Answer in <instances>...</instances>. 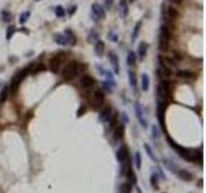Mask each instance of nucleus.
<instances>
[{
	"mask_svg": "<svg viewBox=\"0 0 206 193\" xmlns=\"http://www.w3.org/2000/svg\"><path fill=\"white\" fill-rule=\"evenodd\" d=\"M94 49H95V53H97L98 57H102L103 53H104V43H103V41H101V40H98L97 43H95Z\"/></svg>",
	"mask_w": 206,
	"mask_h": 193,
	"instance_id": "a211bd4d",
	"label": "nucleus"
},
{
	"mask_svg": "<svg viewBox=\"0 0 206 193\" xmlns=\"http://www.w3.org/2000/svg\"><path fill=\"white\" fill-rule=\"evenodd\" d=\"M168 14H169V17L171 19H175V18H178V16H179V12L178 9L175 7H169V10H168Z\"/></svg>",
	"mask_w": 206,
	"mask_h": 193,
	"instance_id": "cd10ccee",
	"label": "nucleus"
},
{
	"mask_svg": "<svg viewBox=\"0 0 206 193\" xmlns=\"http://www.w3.org/2000/svg\"><path fill=\"white\" fill-rule=\"evenodd\" d=\"M8 95H9V88H4V89H3V91L0 93V102L4 103L5 100H7Z\"/></svg>",
	"mask_w": 206,
	"mask_h": 193,
	"instance_id": "c756f323",
	"label": "nucleus"
},
{
	"mask_svg": "<svg viewBox=\"0 0 206 193\" xmlns=\"http://www.w3.org/2000/svg\"><path fill=\"white\" fill-rule=\"evenodd\" d=\"M130 191H131L130 183H122L119 187V193H130Z\"/></svg>",
	"mask_w": 206,
	"mask_h": 193,
	"instance_id": "5701e85b",
	"label": "nucleus"
},
{
	"mask_svg": "<svg viewBox=\"0 0 206 193\" xmlns=\"http://www.w3.org/2000/svg\"><path fill=\"white\" fill-rule=\"evenodd\" d=\"M146 53H147V45H146L144 43H141V44H139V48H138V54H139V58H141V59L144 58Z\"/></svg>",
	"mask_w": 206,
	"mask_h": 193,
	"instance_id": "bb28decb",
	"label": "nucleus"
},
{
	"mask_svg": "<svg viewBox=\"0 0 206 193\" xmlns=\"http://www.w3.org/2000/svg\"><path fill=\"white\" fill-rule=\"evenodd\" d=\"M134 160H135V167H137V169H141V165H142L141 153H139V152H135V154H134Z\"/></svg>",
	"mask_w": 206,
	"mask_h": 193,
	"instance_id": "2f4dec72",
	"label": "nucleus"
},
{
	"mask_svg": "<svg viewBox=\"0 0 206 193\" xmlns=\"http://www.w3.org/2000/svg\"><path fill=\"white\" fill-rule=\"evenodd\" d=\"M173 59L178 63V62H180L182 59H183V55H182V53L179 52V50H174V52H173Z\"/></svg>",
	"mask_w": 206,
	"mask_h": 193,
	"instance_id": "473e14b6",
	"label": "nucleus"
},
{
	"mask_svg": "<svg viewBox=\"0 0 206 193\" xmlns=\"http://www.w3.org/2000/svg\"><path fill=\"white\" fill-rule=\"evenodd\" d=\"M177 174H178V176L180 178V179L186 180V182H189V180L193 179L192 174H191L189 171H187V170H177Z\"/></svg>",
	"mask_w": 206,
	"mask_h": 193,
	"instance_id": "f3484780",
	"label": "nucleus"
},
{
	"mask_svg": "<svg viewBox=\"0 0 206 193\" xmlns=\"http://www.w3.org/2000/svg\"><path fill=\"white\" fill-rule=\"evenodd\" d=\"M35 1H39V0H35Z\"/></svg>",
	"mask_w": 206,
	"mask_h": 193,
	"instance_id": "3c124183",
	"label": "nucleus"
},
{
	"mask_svg": "<svg viewBox=\"0 0 206 193\" xmlns=\"http://www.w3.org/2000/svg\"><path fill=\"white\" fill-rule=\"evenodd\" d=\"M121 120H122V122H124V124L129 122V117H128V115L125 113V112H124V113H121Z\"/></svg>",
	"mask_w": 206,
	"mask_h": 193,
	"instance_id": "37998d69",
	"label": "nucleus"
},
{
	"mask_svg": "<svg viewBox=\"0 0 206 193\" xmlns=\"http://www.w3.org/2000/svg\"><path fill=\"white\" fill-rule=\"evenodd\" d=\"M116 157H117V161L120 162V164H124V162L130 161L129 152H128V148L125 147V145H122L120 149L117 151V153H116Z\"/></svg>",
	"mask_w": 206,
	"mask_h": 193,
	"instance_id": "0eeeda50",
	"label": "nucleus"
},
{
	"mask_svg": "<svg viewBox=\"0 0 206 193\" xmlns=\"http://www.w3.org/2000/svg\"><path fill=\"white\" fill-rule=\"evenodd\" d=\"M122 134H124V125L116 126V129H115V140L121 139L122 138Z\"/></svg>",
	"mask_w": 206,
	"mask_h": 193,
	"instance_id": "393cba45",
	"label": "nucleus"
},
{
	"mask_svg": "<svg viewBox=\"0 0 206 193\" xmlns=\"http://www.w3.org/2000/svg\"><path fill=\"white\" fill-rule=\"evenodd\" d=\"M157 182H159V179H157V174H152V176H151V184H152V187L153 188H157Z\"/></svg>",
	"mask_w": 206,
	"mask_h": 193,
	"instance_id": "4c0bfd02",
	"label": "nucleus"
},
{
	"mask_svg": "<svg viewBox=\"0 0 206 193\" xmlns=\"http://www.w3.org/2000/svg\"><path fill=\"white\" fill-rule=\"evenodd\" d=\"M129 1H130V3H134V1H135V0H129Z\"/></svg>",
	"mask_w": 206,
	"mask_h": 193,
	"instance_id": "8fccbe9b",
	"label": "nucleus"
},
{
	"mask_svg": "<svg viewBox=\"0 0 206 193\" xmlns=\"http://www.w3.org/2000/svg\"><path fill=\"white\" fill-rule=\"evenodd\" d=\"M165 108H166V102L159 100V104H157V118H159L160 125L164 131H165Z\"/></svg>",
	"mask_w": 206,
	"mask_h": 193,
	"instance_id": "39448f33",
	"label": "nucleus"
},
{
	"mask_svg": "<svg viewBox=\"0 0 206 193\" xmlns=\"http://www.w3.org/2000/svg\"><path fill=\"white\" fill-rule=\"evenodd\" d=\"M152 136H153V139H159V136H160L159 130H157V127L155 125L152 126Z\"/></svg>",
	"mask_w": 206,
	"mask_h": 193,
	"instance_id": "a19ab883",
	"label": "nucleus"
},
{
	"mask_svg": "<svg viewBox=\"0 0 206 193\" xmlns=\"http://www.w3.org/2000/svg\"><path fill=\"white\" fill-rule=\"evenodd\" d=\"M135 61H137V57H135V54H134V52L129 50V52H128V58H126L128 64H129V66H134V64H135Z\"/></svg>",
	"mask_w": 206,
	"mask_h": 193,
	"instance_id": "b1692460",
	"label": "nucleus"
},
{
	"mask_svg": "<svg viewBox=\"0 0 206 193\" xmlns=\"http://www.w3.org/2000/svg\"><path fill=\"white\" fill-rule=\"evenodd\" d=\"M44 70H45L44 64H43V63H39V64H37V67L34 70V72H35V73H37V72H40V71H44Z\"/></svg>",
	"mask_w": 206,
	"mask_h": 193,
	"instance_id": "79ce46f5",
	"label": "nucleus"
},
{
	"mask_svg": "<svg viewBox=\"0 0 206 193\" xmlns=\"http://www.w3.org/2000/svg\"><path fill=\"white\" fill-rule=\"evenodd\" d=\"M171 3H174V4H177V5H180L182 3H183V0H170Z\"/></svg>",
	"mask_w": 206,
	"mask_h": 193,
	"instance_id": "49530a36",
	"label": "nucleus"
},
{
	"mask_svg": "<svg viewBox=\"0 0 206 193\" xmlns=\"http://www.w3.org/2000/svg\"><path fill=\"white\" fill-rule=\"evenodd\" d=\"M157 97H159V100H162V102H166V99L169 97V91L165 90L160 84L157 86Z\"/></svg>",
	"mask_w": 206,
	"mask_h": 193,
	"instance_id": "dca6fc26",
	"label": "nucleus"
},
{
	"mask_svg": "<svg viewBox=\"0 0 206 193\" xmlns=\"http://www.w3.org/2000/svg\"><path fill=\"white\" fill-rule=\"evenodd\" d=\"M92 14H93V18L99 21L102 19L104 17V10L102 8V5H99L98 3H94L93 5H92Z\"/></svg>",
	"mask_w": 206,
	"mask_h": 193,
	"instance_id": "6e6552de",
	"label": "nucleus"
},
{
	"mask_svg": "<svg viewBox=\"0 0 206 193\" xmlns=\"http://www.w3.org/2000/svg\"><path fill=\"white\" fill-rule=\"evenodd\" d=\"M80 84H81V86L84 89H89L95 84V80H94V77L90 75H84L81 77V80H80Z\"/></svg>",
	"mask_w": 206,
	"mask_h": 193,
	"instance_id": "9b49d317",
	"label": "nucleus"
},
{
	"mask_svg": "<svg viewBox=\"0 0 206 193\" xmlns=\"http://www.w3.org/2000/svg\"><path fill=\"white\" fill-rule=\"evenodd\" d=\"M14 31H16V27H14V26H9V27L7 28V40H8V41L10 40L12 36H13Z\"/></svg>",
	"mask_w": 206,
	"mask_h": 193,
	"instance_id": "f704fd0d",
	"label": "nucleus"
},
{
	"mask_svg": "<svg viewBox=\"0 0 206 193\" xmlns=\"http://www.w3.org/2000/svg\"><path fill=\"white\" fill-rule=\"evenodd\" d=\"M63 57L65 54L63 53H57V54L50 59L49 62V67H50V71L54 73H58L59 72V68H61V64H62V61H63Z\"/></svg>",
	"mask_w": 206,
	"mask_h": 193,
	"instance_id": "7ed1b4c3",
	"label": "nucleus"
},
{
	"mask_svg": "<svg viewBox=\"0 0 206 193\" xmlns=\"http://www.w3.org/2000/svg\"><path fill=\"white\" fill-rule=\"evenodd\" d=\"M119 13H120L121 18H126L128 13H129V8H128L126 0H120V3H119Z\"/></svg>",
	"mask_w": 206,
	"mask_h": 193,
	"instance_id": "ddd939ff",
	"label": "nucleus"
},
{
	"mask_svg": "<svg viewBox=\"0 0 206 193\" xmlns=\"http://www.w3.org/2000/svg\"><path fill=\"white\" fill-rule=\"evenodd\" d=\"M112 117V108L111 107H104L99 113V120L102 122H108Z\"/></svg>",
	"mask_w": 206,
	"mask_h": 193,
	"instance_id": "9d476101",
	"label": "nucleus"
},
{
	"mask_svg": "<svg viewBox=\"0 0 206 193\" xmlns=\"http://www.w3.org/2000/svg\"><path fill=\"white\" fill-rule=\"evenodd\" d=\"M142 89L144 91H147L150 89V76L147 73H143L142 75Z\"/></svg>",
	"mask_w": 206,
	"mask_h": 193,
	"instance_id": "aec40b11",
	"label": "nucleus"
},
{
	"mask_svg": "<svg viewBox=\"0 0 206 193\" xmlns=\"http://www.w3.org/2000/svg\"><path fill=\"white\" fill-rule=\"evenodd\" d=\"M104 103V93L102 90H99V89H97V90L93 93V99H92V106L94 107V108H99L101 106H102Z\"/></svg>",
	"mask_w": 206,
	"mask_h": 193,
	"instance_id": "423d86ee",
	"label": "nucleus"
},
{
	"mask_svg": "<svg viewBox=\"0 0 206 193\" xmlns=\"http://www.w3.org/2000/svg\"><path fill=\"white\" fill-rule=\"evenodd\" d=\"M54 40L57 44H59V45H67V40H66V37L63 35L61 34H55L54 35Z\"/></svg>",
	"mask_w": 206,
	"mask_h": 193,
	"instance_id": "a878e982",
	"label": "nucleus"
},
{
	"mask_svg": "<svg viewBox=\"0 0 206 193\" xmlns=\"http://www.w3.org/2000/svg\"><path fill=\"white\" fill-rule=\"evenodd\" d=\"M55 16L58 17V18H62V17H65V14H66V10H65V8L62 7V5H58V7H55Z\"/></svg>",
	"mask_w": 206,
	"mask_h": 193,
	"instance_id": "7c9ffc66",
	"label": "nucleus"
},
{
	"mask_svg": "<svg viewBox=\"0 0 206 193\" xmlns=\"http://www.w3.org/2000/svg\"><path fill=\"white\" fill-rule=\"evenodd\" d=\"M103 88H104V89H106V90H107V91H110V85H108V84H107V81H104V82H103Z\"/></svg>",
	"mask_w": 206,
	"mask_h": 193,
	"instance_id": "de8ad7c7",
	"label": "nucleus"
},
{
	"mask_svg": "<svg viewBox=\"0 0 206 193\" xmlns=\"http://www.w3.org/2000/svg\"><path fill=\"white\" fill-rule=\"evenodd\" d=\"M169 39H170V32L166 26L161 27V34H160V41H159V48L161 52H166L169 48Z\"/></svg>",
	"mask_w": 206,
	"mask_h": 193,
	"instance_id": "f03ea898",
	"label": "nucleus"
},
{
	"mask_svg": "<svg viewBox=\"0 0 206 193\" xmlns=\"http://www.w3.org/2000/svg\"><path fill=\"white\" fill-rule=\"evenodd\" d=\"M26 75H27V68H25V70H22V71H18V72L16 73V76L13 77L12 84H10V90L12 91H16L17 89H18L19 84L22 82V80L25 79Z\"/></svg>",
	"mask_w": 206,
	"mask_h": 193,
	"instance_id": "20e7f679",
	"label": "nucleus"
},
{
	"mask_svg": "<svg viewBox=\"0 0 206 193\" xmlns=\"http://www.w3.org/2000/svg\"><path fill=\"white\" fill-rule=\"evenodd\" d=\"M80 70H81V66L76 61H71L62 70V77L66 81H71V80H74L76 77V75L80 72Z\"/></svg>",
	"mask_w": 206,
	"mask_h": 193,
	"instance_id": "f257e3e1",
	"label": "nucleus"
},
{
	"mask_svg": "<svg viewBox=\"0 0 206 193\" xmlns=\"http://www.w3.org/2000/svg\"><path fill=\"white\" fill-rule=\"evenodd\" d=\"M177 76L183 80H193L195 79V73L189 70H179L177 72Z\"/></svg>",
	"mask_w": 206,
	"mask_h": 193,
	"instance_id": "4468645a",
	"label": "nucleus"
},
{
	"mask_svg": "<svg viewBox=\"0 0 206 193\" xmlns=\"http://www.w3.org/2000/svg\"><path fill=\"white\" fill-rule=\"evenodd\" d=\"M63 36L66 37V40H67V44H71V45H75L76 44V36L74 35V32L71 31L70 28H66L65 30V35Z\"/></svg>",
	"mask_w": 206,
	"mask_h": 193,
	"instance_id": "2eb2a0df",
	"label": "nucleus"
},
{
	"mask_svg": "<svg viewBox=\"0 0 206 193\" xmlns=\"http://www.w3.org/2000/svg\"><path fill=\"white\" fill-rule=\"evenodd\" d=\"M160 71H161L160 75H161V76H164L165 79H169V77H171V76H173V71H171V68L168 67V66H162Z\"/></svg>",
	"mask_w": 206,
	"mask_h": 193,
	"instance_id": "412c9836",
	"label": "nucleus"
},
{
	"mask_svg": "<svg viewBox=\"0 0 206 193\" xmlns=\"http://www.w3.org/2000/svg\"><path fill=\"white\" fill-rule=\"evenodd\" d=\"M108 40H110V41H112V43H116V41L119 40V36L115 34V32H112V31H111V32L108 34Z\"/></svg>",
	"mask_w": 206,
	"mask_h": 193,
	"instance_id": "ea45409f",
	"label": "nucleus"
},
{
	"mask_svg": "<svg viewBox=\"0 0 206 193\" xmlns=\"http://www.w3.org/2000/svg\"><path fill=\"white\" fill-rule=\"evenodd\" d=\"M129 81H130V86L135 89L137 86V79H135V73H134V71H129Z\"/></svg>",
	"mask_w": 206,
	"mask_h": 193,
	"instance_id": "c85d7f7f",
	"label": "nucleus"
},
{
	"mask_svg": "<svg viewBox=\"0 0 206 193\" xmlns=\"http://www.w3.org/2000/svg\"><path fill=\"white\" fill-rule=\"evenodd\" d=\"M84 112H85V107H81V108H80L79 111H77V116H79V117H80V116H81L83 113H84Z\"/></svg>",
	"mask_w": 206,
	"mask_h": 193,
	"instance_id": "a18cd8bd",
	"label": "nucleus"
},
{
	"mask_svg": "<svg viewBox=\"0 0 206 193\" xmlns=\"http://www.w3.org/2000/svg\"><path fill=\"white\" fill-rule=\"evenodd\" d=\"M112 1H113V0H106V1H104V3H106L107 9H111V8H112Z\"/></svg>",
	"mask_w": 206,
	"mask_h": 193,
	"instance_id": "c03bdc74",
	"label": "nucleus"
},
{
	"mask_svg": "<svg viewBox=\"0 0 206 193\" xmlns=\"http://www.w3.org/2000/svg\"><path fill=\"white\" fill-rule=\"evenodd\" d=\"M108 58H110V62H111V64H112V67H113V71H115V73L116 75H119V71H120V66H119V58H117V55L115 54L113 52H111L108 54Z\"/></svg>",
	"mask_w": 206,
	"mask_h": 193,
	"instance_id": "f8f14e48",
	"label": "nucleus"
},
{
	"mask_svg": "<svg viewBox=\"0 0 206 193\" xmlns=\"http://www.w3.org/2000/svg\"><path fill=\"white\" fill-rule=\"evenodd\" d=\"M160 85H161V86H162L164 89H165V90H168L169 93H170V82L168 81V80H165V79H164L162 81L160 82Z\"/></svg>",
	"mask_w": 206,
	"mask_h": 193,
	"instance_id": "58836bf2",
	"label": "nucleus"
},
{
	"mask_svg": "<svg viewBox=\"0 0 206 193\" xmlns=\"http://www.w3.org/2000/svg\"><path fill=\"white\" fill-rule=\"evenodd\" d=\"M134 111H135V115H137V118H138V121L141 122V125L143 127H147V121H146V118L143 117V111H142V107L139 104L138 102L134 103Z\"/></svg>",
	"mask_w": 206,
	"mask_h": 193,
	"instance_id": "1a4fd4ad",
	"label": "nucleus"
},
{
	"mask_svg": "<svg viewBox=\"0 0 206 193\" xmlns=\"http://www.w3.org/2000/svg\"><path fill=\"white\" fill-rule=\"evenodd\" d=\"M144 149H146V151H147V153H148V156H150V158H151V160H153V161H156V157H155V156H153V152H152V149H151V147H150V145H148L147 143H146V144H144Z\"/></svg>",
	"mask_w": 206,
	"mask_h": 193,
	"instance_id": "e433bc0d",
	"label": "nucleus"
},
{
	"mask_svg": "<svg viewBox=\"0 0 206 193\" xmlns=\"http://www.w3.org/2000/svg\"><path fill=\"white\" fill-rule=\"evenodd\" d=\"M99 40V35H98V32L97 31H90V34L88 35V43H90V44H93V43H97V41Z\"/></svg>",
	"mask_w": 206,
	"mask_h": 193,
	"instance_id": "4be33fe9",
	"label": "nucleus"
},
{
	"mask_svg": "<svg viewBox=\"0 0 206 193\" xmlns=\"http://www.w3.org/2000/svg\"><path fill=\"white\" fill-rule=\"evenodd\" d=\"M75 9H76V7H74V8H71V9H70V14H72V13H75Z\"/></svg>",
	"mask_w": 206,
	"mask_h": 193,
	"instance_id": "09e8293b",
	"label": "nucleus"
},
{
	"mask_svg": "<svg viewBox=\"0 0 206 193\" xmlns=\"http://www.w3.org/2000/svg\"><path fill=\"white\" fill-rule=\"evenodd\" d=\"M141 27H142V21H138L134 26V30H133V34H131V41H134L139 35V31H141Z\"/></svg>",
	"mask_w": 206,
	"mask_h": 193,
	"instance_id": "6ab92c4d",
	"label": "nucleus"
},
{
	"mask_svg": "<svg viewBox=\"0 0 206 193\" xmlns=\"http://www.w3.org/2000/svg\"><path fill=\"white\" fill-rule=\"evenodd\" d=\"M28 17H30V12H25V13H22V14L19 16V21H18V22L21 23V25H23V23L27 22Z\"/></svg>",
	"mask_w": 206,
	"mask_h": 193,
	"instance_id": "72a5a7b5",
	"label": "nucleus"
},
{
	"mask_svg": "<svg viewBox=\"0 0 206 193\" xmlns=\"http://www.w3.org/2000/svg\"><path fill=\"white\" fill-rule=\"evenodd\" d=\"M1 18L4 22H9L10 18H12V16H10V13L8 10H3L1 12Z\"/></svg>",
	"mask_w": 206,
	"mask_h": 193,
	"instance_id": "c9c22d12",
	"label": "nucleus"
}]
</instances>
